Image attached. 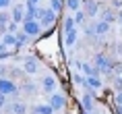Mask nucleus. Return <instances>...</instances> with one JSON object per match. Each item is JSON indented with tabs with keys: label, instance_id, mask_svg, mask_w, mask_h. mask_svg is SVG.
Here are the masks:
<instances>
[{
	"label": "nucleus",
	"instance_id": "1",
	"mask_svg": "<svg viewBox=\"0 0 122 114\" xmlns=\"http://www.w3.org/2000/svg\"><path fill=\"white\" fill-rule=\"evenodd\" d=\"M60 50L77 102L99 100L122 114V0H64Z\"/></svg>",
	"mask_w": 122,
	"mask_h": 114
},
{
	"label": "nucleus",
	"instance_id": "2",
	"mask_svg": "<svg viewBox=\"0 0 122 114\" xmlns=\"http://www.w3.org/2000/svg\"><path fill=\"white\" fill-rule=\"evenodd\" d=\"M0 114H79L66 77L37 50L0 56Z\"/></svg>",
	"mask_w": 122,
	"mask_h": 114
},
{
	"label": "nucleus",
	"instance_id": "3",
	"mask_svg": "<svg viewBox=\"0 0 122 114\" xmlns=\"http://www.w3.org/2000/svg\"><path fill=\"white\" fill-rule=\"evenodd\" d=\"M79 114H116L108 104L99 100H81L79 102Z\"/></svg>",
	"mask_w": 122,
	"mask_h": 114
}]
</instances>
